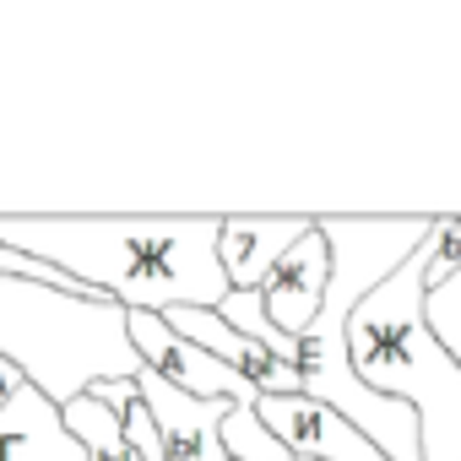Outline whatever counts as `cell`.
I'll list each match as a JSON object with an SVG mask.
<instances>
[{"instance_id":"6da1fadb","label":"cell","mask_w":461,"mask_h":461,"mask_svg":"<svg viewBox=\"0 0 461 461\" xmlns=\"http://www.w3.org/2000/svg\"><path fill=\"white\" fill-rule=\"evenodd\" d=\"M217 234L222 217H0L6 250L136 315L217 310L228 299Z\"/></svg>"},{"instance_id":"7a4b0ae2","label":"cell","mask_w":461,"mask_h":461,"mask_svg":"<svg viewBox=\"0 0 461 461\" xmlns=\"http://www.w3.org/2000/svg\"><path fill=\"white\" fill-rule=\"evenodd\" d=\"M434 234L375 288L348 321V364L375 396H396L418 418V461H461V364L423 321V272Z\"/></svg>"},{"instance_id":"3957f363","label":"cell","mask_w":461,"mask_h":461,"mask_svg":"<svg viewBox=\"0 0 461 461\" xmlns=\"http://www.w3.org/2000/svg\"><path fill=\"white\" fill-rule=\"evenodd\" d=\"M0 358L17 364L55 407L77 402L98 380L141 375L120 304L23 277H0Z\"/></svg>"},{"instance_id":"277c9868","label":"cell","mask_w":461,"mask_h":461,"mask_svg":"<svg viewBox=\"0 0 461 461\" xmlns=\"http://www.w3.org/2000/svg\"><path fill=\"white\" fill-rule=\"evenodd\" d=\"M256 418L277 434V445L299 461H385L348 418L310 396H261Z\"/></svg>"},{"instance_id":"5b68a950","label":"cell","mask_w":461,"mask_h":461,"mask_svg":"<svg viewBox=\"0 0 461 461\" xmlns=\"http://www.w3.org/2000/svg\"><path fill=\"white\" fill-rule=\"evenodd\" d=\"M326 277H331V250L321 240V228H310V234L272 267V277L261 283V304H267V321L299 342L315 315H321V299H326Z\"/></svg>"},{"instance_id":"8992f818","label":"cell","mask_w":461,"mask_h":461,"mask_svg":"<svg viewBox=\"0 0 461 461\" xmlns=\"http://www.w3.org/2000/svg\"><path fill=\"white\" fill-rule=\"evenodd\" d=\"M163 321H168V331H179L185 342H195V348H206L217 364H228L240 380H250L261 396H304V380H299L294 364H283L277 353H267L261 342H250V337H240V331H228L212 310H168Z\"/></svg>"},{"instance_id":"52a82bcc","label":"cell","mask_w":461,"mask_h":461,"mask_svg":"<svg viewBox=\"0 0 461 461\" xmlns=\"http://www.w3.org/2000/svg\"><path fill=\"white\" fill-rule=\"evenodd\" d=\"M315 217H222V234H217V267L228 277V288L256 294L272 267L310 234Z\"/></svg>"},{"instance_id":"ba28073f","label":"cell","mask_w":461,"mask_h":461,"mask_svg":"<svg viewBox=\"0 0 461 461\" xmlns=\"http://www.w3.org/2000/svg\"><path fill=\"white\" fill-rule=\"evenodd\" d=\"M0 461H87V456L66 434L60 407L39 385H23L0 407Z\"/></svg>"},{"instance_id":"9c48e42d","label":"cell","mask_w":461,"mask_h":461,"mask_svg":"<svg viewBox=\"0 0 461 461\" xmlns=\"http://www.w3.org/2000/svg\"><path fill=\"white\" fill-rule=\"evenodd\" d=\"M60 423H66V434L82 445L87 461H141V456L131 450V439H125L120 412H109L93 391H82L77 402H66V407H60Z\"/></svg>"},{"instance_id":"30bf717a","label":"cell","mask_w":461,"mask_h":461,"mask_svg":"<svg viewBox=\"0 0 461 461\" xmlns=\"http://www.w3.org/2000/svg\"><path fill=\"white\" fill-rule=\"evenodd\" d=\"M228 331H240V337H250V342H261L267 353H277L283 364H294L299 358V342H288L272 321H267V304H261V288L256 294H240V288H228V299L212 310Z\"/></svg>"},{"instance_id":"8fae6325","label":"cell","mask_w":461,"mask_h":461,"mask_svg":"<svg viewBox=\"0 0 461 461\" xmlns=\"http://www.w3.org/2000/svg\"><path fill=\"white\" fill-rule=\"evenodd\" d=\"M217 439H222V456H228V461H294V456L277 445V434L256 418V407H228Z\"/></svg>"},{"instance_id":"7c38bea8","label":"cell","mask_w":461,"mask_h":461,"mask_svg":"<svg viewBox=\"0 0 461 461\" xmlns=\"http://www.w3.org/2000/svg\"><path fill=\"white\" fill-rule=\"evenodd\" d=\"M423 321H429V331H434V342L461 364V272L456 277H445L439 288H429L423 294Z\"/></svg>"},{"instance_id":"4fadbf2b","label":"cell","mask_w":461,"mask_h":461,"mask_svg":"<svg viewBox=\"0 0 461 461\" xmlns=\"http://www.w3.org/2000/svg\"><path fill=\"white\" fill-rule=\"evenodd\" d=\"M0 277H23V283H44V288H60V294H87V288H82V283H71L66 272H55V267L33 261V256H23V250H6V245H0ZM87 299H98V294H87Z\"/></svg>"},{"instance_id":"5bb4252c","label":"cell","mask_w":461,"mask_h":461,"mask_svg":"<svg viewBox=\"0 0 461 461\" xmlns=\"http://www.w3.org/2000/svg\"><path fill=\"white\" fill-rule=\"evenodd\" d=\"M120 423H125V439H131V450L141 456V461H163V445H158V423H152V412L141 407V396L120 412Z\"/></svg>"}]
</instances>
